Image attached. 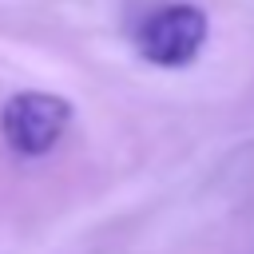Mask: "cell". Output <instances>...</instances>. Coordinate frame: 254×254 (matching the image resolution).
Here are the masks:
<instances>
[{"label": "cell", "mask_w": 254, "mask_h": 254, "mask_svg": "<svg viewBox=\"0 0 254 254\" xmlns=\"http://www.w3.org/2000/svg\"><path fill=\"white\" fill-rule=\"evenodd\" d=\"M71 123V103L56 91H16L0 107V135L12 155L40 159L48 155Z\"/></svg>", "instance_id": "cell-1"}, {"label": "cell", "mask_w": 254, "mask_h": 254, "mask_svg": "<svg viewBox=\"0 0 254 254\" xmlns=\"http://www.w3.org/2000/svg\"><path fill=\"white\" fill-rule=\"evenodd\" d=\"M210 36V20L198 4H163L155 8L139 32L135 52L155 67H187Z\"/></svg>", "instance_id": "cell-2"}]
</instances>
